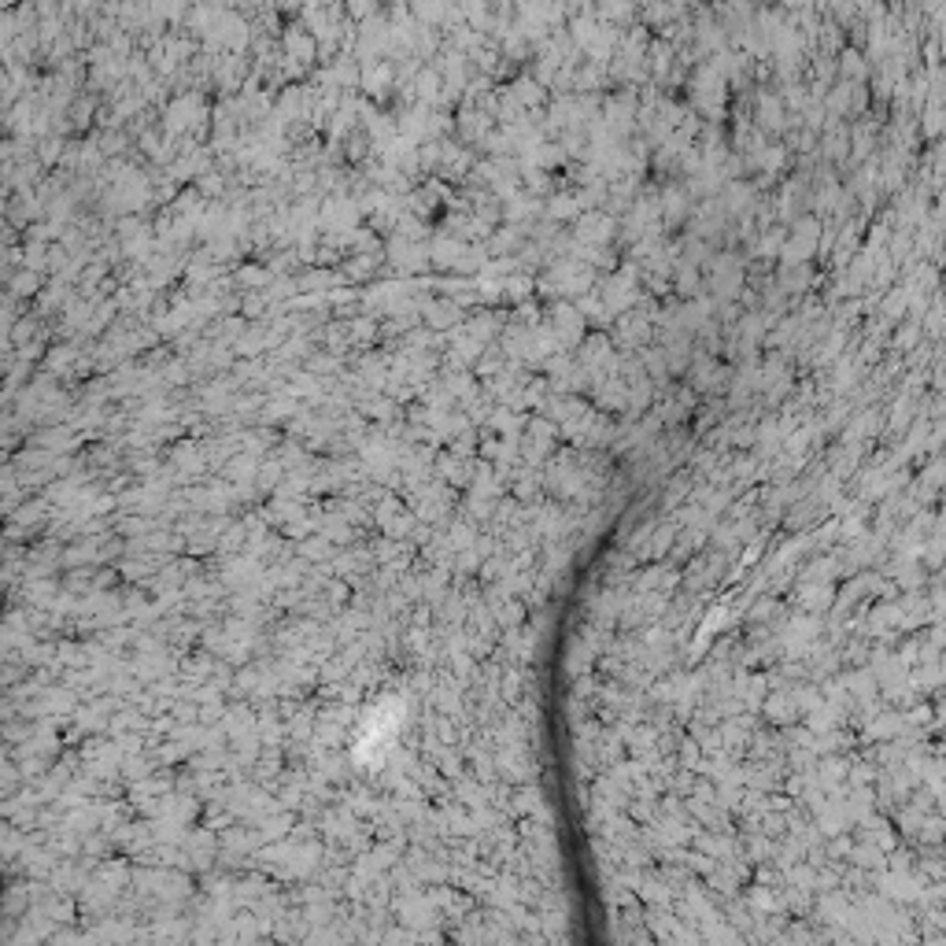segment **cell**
I'll return each mask as SVG.
<instances>
[{"mask_svg":"<svg viewBox=\"0 0 946 946\" xmlns=\"http://www.w3.org/2000/svg\"><path fill=\"white\" fill-rule=\"evenodd\" d=\"M348 11L355 15V19H363V15L373 11V0H348Z\"/></svg>","mask_w":946,"mask_h":946,"instance_id":"6da1fadb","label":"cell"}]
</instances>
